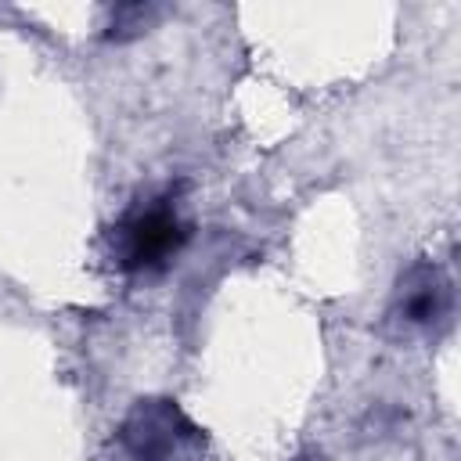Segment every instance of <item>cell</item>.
I'll use <instances>...</instances> for the list:
<instances>
[{
    "mask_svg": "<svg viewBox=\"0 0 461 461\" xmlns=\"http://www.w3.org/2000/svg\"><path fill=\"white\" fill-rule=\"evenodd\" d=\"M112 443L119 461H202L205 454V432L166 396L137 400Z\"/></svg>",
    "mask_w": 461,
    "mask_h": 461,
    "instance_id": "obj_2",
    "label": "cell"
},
{
    "mask_svg": "<svg viewBox=\"0 0 461 461\" xmlns=\"http://www.w3.org/2000/svg\"><path fill=\"white\" fill-rule=\"evenodd\" d=\"M191 238V223L180 212L173 191L133 202L108 230L112 263L126 274H151L169 267Z\"/></svg>",
    "mask_w": 461,
    "mask_h": 461,
    "instance_id": "obj_1",
    "label": "cell"
},
{
    "mask_svg": "<svg viewBox=\"0 0 461 461\" xmlns=\"http://www.w3.org/2000/svg\"><path fill=\"white\" fill-rule=\"evenodd\" d=\"M454 310L450 277L436 263H414L400 274L393 292V321L407 328H439Z\"/></svg>",
    "mask_w": 461,
    "mask_h": 461,
    "instance_id": "obj_3",
    "label": "cell"
}]
</instances>
